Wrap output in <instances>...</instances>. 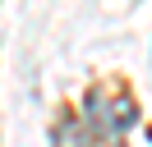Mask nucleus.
Masks as SVG:
<instances>
[{
    "instance_id": "nucleus-2",
    "label": "nucleus",
    "mask_w": 152,
    "mask_h": 147,
    "mask_svg": "<svg viewBox=\"0 0 152 147\" xmlns=\"http://www.w3.org/2000/svg\"><path fill=\"white\" fill-rule=\"evenodd\" d=\"M51 147H92V138H88V124L74 115H60L56 129H51Z\"/></svg>"
},
{
    "instance_id": "nucleus-3",
    "label": "nucleus",
    "mask_w": 152,
    "mask_h": 147,
    "mask_svg": "<svg viewBox=\"0 0 152 147\" xmlns=\"http://www.w3.org/2000/svg\"><path fill=\"white\" fill-rule=\"evenodd\" d=\"M134 119H138V106H134V97H111V138L120 143L124 129H134Z\"/></svg>"
},
{
    "instance_id": "nucleus-1",
    "label": "nucleus",
    "mask_w": 152,
    "mask_h": 147,
    "mask_svg": "<svg viewBox=\"0 0 152 147\" xmlns=\"http://www.w3.org/2000/svg\"><path fill=\"white\" fill-rule=\"evenodd\" d=\"M83 124H88L92 138L115 143V138H111V92H106V87H88L83 92Z\"/></svg>"
}]
</instances>
